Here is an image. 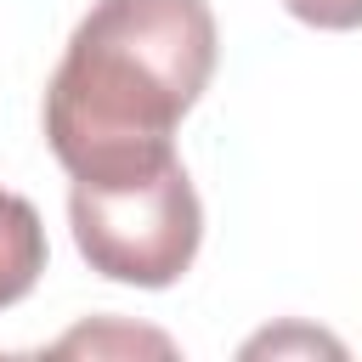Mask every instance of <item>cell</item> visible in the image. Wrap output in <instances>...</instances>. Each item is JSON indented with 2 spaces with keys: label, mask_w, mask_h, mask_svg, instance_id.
Masks as SVG:
<instances>
[{
  "label": "cell",
  "mask_w": 362,
  "mask_h": 362,
  "mask_svg": "<svg viewBox=\"0 0 362 362\" xmlns=\"http://www.w3.org/2000/svg\"><path fill=\"white\" fill-rule=\"evenodd\" d=\"M215 62L209 0H96L45 85V141L68 181L170 153Z\"/></svg>",
  "instance_id": "obj_1"
},
{
  "label": "cell",
  "mask_w": 362,
  "mask_h": 362,
  "mask_svg": "<svg viewBox=\"0 0 362 362\" xmlns=\"http://www.w3.org/2000/svg\"><path fill=\"white\" fill-rule=\"evenodd\" d=\"M68 226H74V249L96 277L130 288H170L198 260L204 204L187 164L170 147L124 170L74 175Z\"/></svg>",
  "instance_id": "obj_2"
},
{
  "label": "cell",
  "mask_w": 362,
  "mask_h": 362,
  "mask_svg": "<svg viewBox=\"0 0 362 362\" xmlns=\"http://www.w3.org/2000/svg\"><path fill=\"white\" fill-rule=\"evenodd\" d=\"M45 226H40V209L23 198V192H6L0 187V311L28 300L40 272H45Z\"/></svg>",
  "instance_id": "obj_3"
},
{
  "label": "cell",
  "mask_w": 362,
  "mask_h": 362,
  "mask_svg": "<svg viewBox=\"0 0 362 362\" xmlns=\"http://www.w3.org/2000/svg\"><path fill=\"white\" fill-rule=\"evenodd\" d=\"M288 17H300L305 28H322V34H351L362 28V0H283Z\"/></svg>",
  "instance_id": "obj_4"
}]
</instances>
